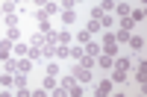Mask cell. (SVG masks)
Masks as SVG:
<instances>
[{
    "mask_svg": "<svg viewBox=\"0 0 147 97\" xmlns=\"http://www.w3.org/2000/svg\"><path fill=\"white\" fill-rule=\"evenodd\" d=\"M132 79H136L138 86H144V82H147V62H144V59L136 65V74H132Z\"/></svg>",
    "mask_w": 147,
    "mask_h": 97,
    "instance_id": "obj_6",
    "label": "cell"
},
{
    "mask_svg": "<svg viewBox=\"0 0 147 97\" xmlns=\"http://www.w3.org/2000/svg\"><path fill=\"white\" fill-rule=\"evenodd\" d=\"M6 38L15 44V41H21V27H6Z\"/></svg>",
    "mask_w": 147,
    "mask_h": 97,
    "instance_id": "obj_22",
    "label": "cell"
},
{
    "mask_svg": "<svg viewBox=\"0 0 147 97\" xmlns=\"http://www.w3.org/2000/svg\"><path fill=\"white\" fill-rule=\"evenodd\" d=\"M21 3H27V0H21Z\"/></svg>",
    "mask_w": 147,
    "mask_h": 97,
    "instance_id": "obj_38",
    "label": "cell"
},
{
    "mask_svg": "<svg viewBox=\"0 0 147 97\" xmlns=\"http://www.w3.org/2000/svg\"><path fill=\"white\" fill-rule=\"evenodd\" d=\"M56 3H62V0H56Z\"/></svg>",
    "mask_w": 147,
    "mask_h": 97,
    "instance_id": "obj_37",
    "label": "cell"
},
{
    "mask_svg": "<svg viewBox=\"0 0 147 97\" xmlns=\"http://www.w3.org/2000/svg\"><path fill=\"white\" fill-rule=\"evenodd\" d=\"M3 24H6V27H21V15H18V12H12V15H3Z\"/></svg>",
    "mask_w": 147,
    "mask_h": 97,
    "instance_id": "obj_21",
    "label": "cell"
},
{
    "mask_svg": "<svg viewBox=\"0 0 147 97\" xmlns=\"http://www.w3.org/2000/svg\"><path fill=\"white\" fill-rule=\"evenodd\" d=\"M82 59V44L80 47H71V56H68V62H80Z\"/></svg>",
    "mask_w": 147,
    "mask_h": 97,
    "instance_id": "obj_29",
    "label": "cell"
},
{
    "mask_svg": "<svg viewBox=\"0 0 147 97\" xmlns=\"http://www.w3.org/2000/svg\"><path fill=\"white\" fill-rule=\"evenodd\" d=\"M27 47H30V41H15V44H12V53H15V56H27Z\"/></svg>",
    "mask_w": 147,
    "mask_h": 97,
    "instance_id": "obj_18",
    "label": "cell"
},
{
    "mask_svg": "<svg viewBox=\"0 0 147 97\" xmlns=\"http://www.w3.org/2000/svg\"><path fill=\"white\" fill-rule=\"evenodd\" d=\"M0 3H3V0H0Z\"/></svg>",
    "mask_w": 147,
    "mask_h": 97,
    "instance_id": "obj_39",
    "label": "cell"
},
{
    "mask_svg": "<svg viewBox=\"0 0 147 97\" xmlns=\"http://www.w3.org/2000/svg\"><path fill=\"white\" fill-rule=\"evenodd\" d=\"M9 56H12V41L9 38H0V62L9 59Z\"/></svg>",
    "mask_w": 147,
    "mask_h": 97,
    "instance_id": "obj_15",
    "label": "cell"
},
{
    "mask_svg": "<svg viewBox=\"0 0 147 97\" xmlns=\"http://www.w3.org/2000/svg\"><path fill=\"white\" fill-rule=\"evenodd\" d=\"M129 18H132V24H144V6L132 9V12H129Z\"/></svg>",
    "mask_w": 147,
    "mask_h": 97,
    "instance_id": "obj_25",
    "label": "cell"
},
{
    "mask_svg": "<svg viewBox=\"0 0 147 97\" xmlns=\"http://www.w3.org/2000/svg\"><path fill=\"white\" fill-rule=\"evenodd\" d=\"M44 38H47V32H35V35H30V44H32V47H41Z\"/></svg>",
    "mask_w": 147,
    "mask_h": 97,
    "instance_id": "obj_28",
    "label": "cell"
},
{
    "mask_svg": "<svg viewBox=\"0 0 147 97\" xmlns=\"http://www.w3.org/2000/svg\"><path fill=\"white\" fill-rule=\"evenodd\" d=\"M0 12H3V15H12V12H18V0H3V3H0Z\"/></svg>",
    "mask_w": 147,
    "mask_h": 97,
    "instance_id": "obj_17",
    "label": "cell"
},
{
    "mask_svg": "<svg viewBox=\"0 0 147 97\" xmlns=\"http://www.w3.org/2000/svg\"><path fill=\"white\" fill-rule=\"evenodd\" d=\"M91 38H94V35H91L88 30H80V32H77V41H80V44H88Z\"/></svg>",
    "mask_w": 147,
    "mask_h": 97,
    "instance_id": "obj_30",
    "label": "cell"
},
{
    "mask_svg": "<svg viewBox=\"0 0 147 97\" xmlns=\"http://www.w3.org/2000/svg\"><path fill=\"white\" fill-rule=\"evenodd\" d=\"M115 3H118V0H100L97 9H100V12H115Z\"/></svg>",
    "mask_w": 147,
    "mask_h": 97,
    "instance_id": "obj_27",
    "label": "cell"
},
{
    "mask_svg": "<svg viewBox=\"0 0 147 97\" xmlns=\"http://www.w3.org/2000/svg\"><path fill=\"white\" fill-rule=\"evenodd\" d=\"M0 21H3V12H0Z\"/></svg>",
    "mask_w": 147,
    "mask_h": 97,
    "instance_id": "obj_36",
    "label": "cell"
},
{
    "mask_svg": "<svg viewBox=\"0 0 147 97\" xmlns=\"http://www.w3.org/2000/svg\"><path fill=\"white\" fill-rule=\"evenodd\" d=\"M109 79H112L115 86H121V82H127V71H118V68H112V71H109Z\"/></svg>",
    "mask_w": 147,
    "mask_h": 97,
    "instance_id": "obj_14",
    "label": "cell"
},
{
    "mask_svg": "<svg viewBox=\"0 0 147 97\" xmlns=\"http://www.w3.org/2000/svg\"><path fill=\"white\" fill-rule=\"evenodd\" d=\"M62 24L71 30L74 24H77V12H74V9H62Z\"/></svg>",
    "mask_w": 147,
    "mask_h": 97,
    "instance_id": "obj_13",
    "label": "cell"
},
{
    "mask_svg": "<svg viewBox=\"0 0 147 97\" xmlns=\"http://www.w3.org/2000/svg\"><path fill=\"white\" fill-rule=\"evenodd\" d=\"M115 15H112V12H103V15H100V30H115Z\"/></svg>",
    "mask_w": 147,
    "mask_h": 97,
    "instance_id": "obj_8",
    "label": "cell"
},
{
    "mask_svg": "<svg viewBox=\"0 0 147 97\" xmlns=\"http://www.w3.org/2000/svg\"><path fill=\"white\" fill-rule=\"evenodd\" d=\"M59 91H62V94H71V97H82V94H85V91H82V86L74 79V74L59 77Z\"/></svg>",
    "mask_w": 147,
    "mask_h": 97,
    "instance_id": "obj_1",
    "label": "cell"
},
{
    "mask_svg": "<svg viewBox=\"0 0 147 97\" xmlns=\"http://www.w3.org/2000/svg\"><path fill=\"white\" fill-rule=\"evenodd\" d=\"M0 65H3V71H9V74H15V59H3V62H0Z\"/></svg>",
    "mask_w": 147,
    "mask_h": 97,
    "instance_id": "obj_32",
    "label": "cell"
},
{
    "mask_svg": "<svg viewBox=\"0 0 147 97\" xmlns=\"http://www.w3.org/2000/svg\"><path fill=\"white\" fill-rule=\"evenodd\" d=\"M12 79H15V74H0V88H12Z\"/></svg>",
    "mask_w": 147,
    "mask_h": 97,
    "instance_id": "obj_26",
    "label": "cell"
},
{
    "mask_svg": "<svg viewBox=\"0 0 147 97\" xmlns=\"http://www.w3.org/2000/svg\"><path fill=\"white\" fill-rule=\"evenodd\" d=\"M94 91H97V97H109V94L115 91V82H112V79H100V82L94 86Z\"/></svg>",
    "mask_w": 147,
    "mask_h": 97,
    "instance_id": "obj_4",
    "label": "cell"
},
{
    "mask_svg": "<svg viewBox=\"0 0 147 97\" xmlns=\"http://www.w3.org/2000/svg\"><path fill=\"white\" fill-rule=\"evenodd\" d=\"M59 71H62V68H59V62H56V59H47V71H44V74L59 77Z\"/></svg>",
    "mask_w": 147,
    "mask_h": 97,
    "instance_id": "obj_24",
    "label": "cell"
},
{
    "mask_svg": "<svg viewBox=\"0 0 147 97\" xmlns=\"http://www.w3.org/2000/svg\"><path fill=\"white\" fill-rule=\"evenodd\" d=\"M30 71H32V62H30L27 56H18V59H15V74H24V77H27Z\"/></svg>",
    "mask_w": 147,
    "mask_h": 97,
    "instance_id": "obj_5",
    "label": "cell"
},
{
    "mask_svg": "<svg viewBox=\"0 0 147 97\" xmlns=\"http://www.w3.org/2000/svg\"><path fill=\"white\" fill-rule=\"evenodd\" d=\"M112 62H115V56H106V53H97V59H94V65L103 71H112Z\"/></svg>",
    "mask_w": 147,
    "mask_h": 97,
    "instance_id": "obj_7",
    "label": "cell"
},
{
    "mask_svg": "<svg viewBox=\"0 0 147 97\" xmlns=\"http://www.w3.org/2000/svg\"><path fill=\"white\" fill-rule=\"evenodd\" d=\"M129 12H132V6H129V3H121V0H118V3H115V12H112V15H118V18H127Z\"/></svg>",
    "mask_w": 147,
    "mask_h": 97,
    "instance_id": "obj_16",
    "label": "cell"
},
{
    "mask_svg": "<svg viewBox=\"0 0 147 97\" xmlns=\"http://www.w3.org/2000/svg\"><path fill=\"white\" fill-rule=\"evenodd\" d=\"M74 79L80 82V86H88V82H94V74H91V68H85V65H80V62H74Z\"/></svg>",
    "mask_w": 147,
    "mask_h": 97,
    "instance_id": "obj_3",
    "label": "cell"
},
{
    "mask_svg": "<svg viewBox=\"0 0 147 97\" xmlns=\"http://www.w3.org/2000/svg\"><path fill=\"white\" fill-rule=\"evenodd\" d=\"M27 59H30V62L35 65V62L41 59V47H32V44H30V47H27Z\"/></svg>",
    "mask_w": 147,
    "mask_h": 97,
    "instance_id": "obj_20",
    "label": "cell"
},
{
    "mask_svg": "<svg viewBox=\"0 0 147 97\" xmlns=\"http://www.w3.org/2000/svg\"><path fill=\"white\" fill-rule=\"evenodd\" d=\"M56 41H59V44H71V30H68V27H62V30L56 32Z\"/></svg>",
    "mask_w": 147,
    "mask_h": 97,
    "instance_id": "obj_23",
    "label": "cell"
},
{
    "mask_svg": "<svg viewBox=\"0 0 147 97\" xmlns=\"http://www.w3.org/2000/svg\"><path fill=\"white\" fill-rule=\"evenodd\" d=\"M115 32V38H118V44H124V41H129V35H132V30H124V27H118V30H112Z\"/></svg>",
    "mask_w": 147,
    "mask_h": 97,
    "instance_id": "obj_19",
    "label": "cell"
},
{
    "mask_svg": "<svg viewBox=\"0 0 147 97\" xmlns=\"http://www.w3.org/2000/svg\"><path fill=\"white\" fill-rule=\"evenodd\" d=\"M129 47H132L136 56H141L144 53V38H141V35H129Z\"/></svg>",
    "mask_w": 147,
    "mask_h": 97,
    "instance_id": "obj_9",
    "label": "cell"
},
{
    "mask_svg": "<svg viewBox=\"0 0 147 97\" xmlns=\"http://www.w3.org/2000/svg\"><path fill=\"white\" fill-rule=\"evenodd\" d=\"M85 30H88L91 35H97V32H103V30H100V21H88V24H85Z\"/></svg>",
    "mask_w": 147,
    "mask_h": 97,
    "instance_id": "obj_31",
    "label": "cell"
},
{
    "mask_svg": "<svg viewBox=\"0 0 147 97\" xmlns=\"http://www.w3.org/2000/svg\"><path fill=\"white\" fill-rule=\"evenodd\" d=\"M100 53H106V56H118V38H115V32H112V30H103Z\"/></svg>",
    "mask_w": 147,
    "mask_h": 97,
    "instance_id": "obj_2",
    "label": "cell"
},
{
    "mask_svg": "<svg viewBox=\"0 0 147 97\" xmlns=\"http://www.w3.org/2000/svg\"><path fill=\"white\" fill-rule=\"evenodd\" d=\"M56 86H59V77H50V74H44V79H41V88L53 94V91H56Z\"/></svg>",
    "mask_w": 147,
    "mask_h": 97,
    "instance_id": "obj_10",
    "label": "cell"
},
{
    "mask_svg": "<svg viewBox=\"0 0 147 97\" xmlns=\"http://www.w3.org/2000/svg\"><path fill=\"white\" fill-rule=\"evenodd\" d=\"M82 53H85V56H94V59H97V53H100V41H94V38H91L88 44H82Z\"/></svg>",
    "mask_w": 147,
    "mask_h": 97,
    "instance_id": "obj_12",
    "label": "cell"
},
{
    "mask_svg": "<svg viewBox=\"0 0 147 97\" xmlns=\"http://www.w3.org/2000/svg\"><path fill=\"white\" fill-rule=\"evenodd\" d=\"M100 15H103V12L97 9V6H91V12H88V21H100Z\"/></svg>",
    "mask_w": 147,
    "mask_h": 97,
    "instance_id": "obj_34",
    "label": "cell"
},
{
    "mask_svg": "<svg viewBox=\"0 0 147 97\" xmlns=\"http://www.w3.org/2000/svg\"><path fill=\"white\" fill-rule=\"evenodd\" d=\"M112 68H118V71H129V68H132V59H129V56H115Z\"/></svg>",
    "mask_w": 147,
    "mask_h": 97,
    "instance_id": "obj_11",
    "label": "cell"
},
{
    "mask_svg": "<svg viewBox=\"0 0 147 97\" xmlns=\"http://www.w3.org/2000/svg\"><path fill=\"white\" fill-rule=\"evenodd\" d=\"M47 15H56V12H59V3H56V0H47Z\"/></svg>",
    "mask_w": 147,
    "mask_h": 97,
    "instance_id": "obj_33",
    "label": "cell"
},
{
    "mask_svg": "<svg viewBox=\"0 0 147 97\" xmlns=\"http://www.w3.org/2000/svg\"><path fill=\"white\" fill-rule=\"evenodd\" d=\"M32 3L38 6V9H44V6H47V0H32Z\"/></svg>",
    "mask_w": 147,
    "mask_h": 97,
    "instance_id": "obj_35",
    "label": "cell"
}]
</instances>
